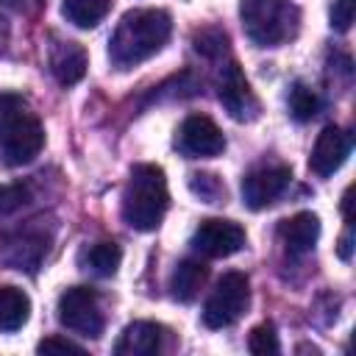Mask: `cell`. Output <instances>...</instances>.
Here are the masks:
<instances>
[{"mask_svg": "<svg viewBox=\"0 0 356 356\" xmlns=\"http://www.w3.org/2000/svg\"><path fill=\"white\" fill-rule=\"evenodd\" d=\"M348 153H350V136L337 125H325L314 139V147L309 156V170L320 178H328L345 164Z\"/></svg>", "mask_w": 356, "mask_h": 356, "instance_id": "cell-11", "label": "cell"}, {"mask_svg": "<svg viewBox=\"0 0 356 356\" xmlns=\"http://www.w3.org/2000/svg\"><path fill=\"white\" fill-rule=\"evenodd\" d=\"M175 145L186 159H211L225 150V136L206 114H189L178 128Z\"/></svg>", "mask_w": 356, "mask_h": 356, "instance_id": "cell-7", "label": "cell"}, {"mask_svg": "<svg viewBox=\"0 0 356 356\" xmlns=\"http://www.w3.org/2000/svg\"><path fill=\"white\" fill-rule=\"evenodd\" d=\"M8 39H11V25H8V19L0 14V56L6 53V47H8Z\"/></svg>", "mask_w": 356, "mask_h": 356, "instance_id": "cell-27", "label": "cell"}, {"mask_svg": "<svg viewBox=\"0 0 356 356\" xmlns=\"http://www.w3.org/2000/svg\"><path fill=\"white\" fill-rule=\"evenodd\" d=\"M31 317V298L17 286H0V331H19Z\"/></svg>", "mask_w": 356, "mask_h": 356, "instance_id": "cell-17", "label": "cell"}, {"mask_svg": "<svg viewBox=\"0 0 356 356\" xmlns=\"http://www.w3.org/2000/svg\"><path fill=\"white\" fill-rule=\"evenodd\" d=\"M248 298H250V284H248V275L245 273H225L217 286L211 289V295L206 298L203 303V323L209 328H225V325H234L245 306H248Z\"/></svg>", "mask_w": 356, "mask_h": 356, "instance_id": "cell-5", "label": "cell"}, {"mask_svg": "<svg viewBox=\"0 0 356 356\" xmlns=\"http://www.w3.org/2000/svg\"><path fill=\"white\" fill-rule=\"evenodd\" d=\"M50 72L61 86H72L86 75V50L78 42H58L50 50Z\"/></svg>", "mask_w": 356, "mask_h": 356, "instance_id": "cell-15", "label": "cell"}, {"mask_svg": "<svg viewBox=\"0 0 356 356\" xmlns=\"http://www.w3.org/2000/svg\"><path fill=\"white\" fill-rule=\"evenodd\" d=\"M206 278H209V267H206L203 261H197V259H184V261H178V267L172 270L170 289H172V295H175L181 303H189V300L197 298V292H200V286L206 284Z\"/></svg>", "mask_w": 356, "mask_h": 356, "instance_id": "cell-16", "label": "cell"}, {"mask_svg": "<svg viewBox=\"0 0 356 356\" xmlns=\"http://www.w3.org/2000/svg\"><path fill=\"white\" fill-rule=\"evenodd\" d=\"M39 353H83L81 345H75L72 339H64V337H44L39 345H36Z\"/></svg>", "mask_w": 356, "mask_h": 356, "instance_id": "cell-26", "label": "cell"}, {"mask_svg": "<svg viewBox=\"0 0 356 356\" xmlns=\"http://www.w3.org/2000/svg\"><path fill=\"white\" fill-rule=\"evenodd\" d=\"M161 339H164V328L159 323L136 320L125 325V331L120 334L114 345V353L117 356H156L161 350Z\"/></svg>", "mask_w": 356, "mask_h": 356, "instance_id": "cell-13", "label": "cell"}, {"mask_svg": "<svg viewBox=\"0 0 356 356\" xmlns=\"http://www.w3.org/2000/svg\"><path fill=\"white\" fill-rule=\"evenodd\" d=\"M245 36L256 47H278L300 28V8L289 0H239Z\"/></svg>", "mask_w": 356, "mask_h": 356, "instance_id": "cell-4", "label": "cell"}, {"mask_svg": "<svg viewBox=\"0 0 356 356\" xmlns=\"http://www.w3.org/2000/svg\"><path fill=\"white\" fill-rule=\"evenodd\" d=\"M289 167L278 164V167H259L253 172H248L242 178V200L248 209L259 211V209H267L270 203H275L284 189L289 186Z\"/></svg>", "mask_w": 356, "mask_h": 356, "instance_id": "cell-10", "label": "cell"}, {"mask_svg": "<svg viewBox=\"0 0 356 356\" xmlns=\"http://www.w3.org/2000/svg\"><path fill=\"white\" fill-rule=\"evenodd\" d=\"M44 250H47V239L39 234H31V231L8 234V236H3V245H0L3 261L14 270H25V273H36V267L44 259Z\"/></svg>", "mask_w": 356, "mask_h": 356, "instance_id": "cell-12", "label": "cell"}, {"mask_svg": "<svg viewBox=\"0 0 356 356\" xmlns=\"http://www.w3.org/2000/svg\"><path fill=\"white\" fill-rule=\"evenodd\" d=\"M353 22V0H334L331 6V28L334 31H348Z\"/></svg>", "mask_w": 356, "mask_h": 356, "instance_id": "cell-25", "label": "cell"}, {"mask_svg": "<svg viewBox=\"0 0 356 356\" xmlns=\"http://www.w3.org/2000/svg\"><path fill=\"white\" fill-rule=\"evenodd\" d=\"M170 206L164 170L156 164H136L122 192V217L136 231H153L161 225Z\"/></svg>", "mask_w": 356, "mask_h": 356, "instance_id": "cell-2", "label": "cell"}, {"mask_svg": "<svg viewBox=\"0 0 356 356\" xmlns=\"http://www.w3.org/2000/svg\"><path fill=\"white\" fill-rule=\"evenodd\" d=\"M320 111V97H317V92L314 89H309L306 83H292V89H289V114L298 120V122H306V120H312L314 114Z\"/></svg>", "mask_w": 356, "mask_h": 356, "instance_id": "cell-20", "label": "cell"}, {"mask_svg": "<svg viewBox=\"0 0 356 356\" xmlns=\"http://www.w3.org/2000/svg\"><path fill=\"white\" fill-rule=\"evenodd\" d=\"M339 256H342L345 261L350 259V231H348V234H345V236L339 239Z\"/></svg>", "mask_w": 356, "mask_h": 356, "instance_id": "cell-28", "label": "cell"}, {"mask_svg": "<svg viewBox=\"0 0 356 356\" xmlns=\"http://www.w3.org/2000/svg\"><path fill=\"white\" fill-rule=\"evenodd\" d=\"M192 245H195V250H200L209 259H225V256H234L236 250H242L245 228L234 220L211 217V220H203L197 225V231L192 236Z\"/></svg>", "mask_w": 356, "mask_h": 356, "instance_id": "cell-8", "label": "cell"}, {"mask_svg": "<svg viewBox=\"0 0 356 356\" xmlns=\"http://www.w3.org/2000/svg\"><path fill=\"white\" fill-rule=\"evenodd\" d=\"M172 33V19L164 8H134L111 33L108 58L114 67L128 70L156 56Z\"/></svg>", "mask_w": 356, "mask_h": 356, "instance_id": "cell-1", "label": "cell"}, {"mask_svg": "<svg viewBox=\"0 0 356 356\" xmlns=\"http://www.w3.org/2000/svg\"><path fill=\"white\" fill-rule=\"evenodd\" d=\"M217 97H220L222 108L239 122L253 120L259 111V100H256V95H253V89H250V83H248V78L236 61L222 67L220 83H217Z\"/></svg>", "mask_w": 356, "mask_h": 356, "instance_id": "cell-9", "label": "cell"}, {"mask_svg": "<svg viewBox=\"0 0 356 356\" xmlns=\"http://www.w3.org/2000/svg\"><path fill=\"white\" fill-rule=\"evenodd\" d=\"M111 8V0H64L61 14L75 28H95Z\"/></svg>", "mask_w": 356, "mask_h": 356, "instance_id": "cell-18", "label": "cell"}, {"mask_svg": "<svg viewBox=\"0 0 356 356\" xmlns=\"http://www.w3.org/2000/svg\"><path fill=\"white\" fill-rule=\"evenodd\" d=\"M31 197V189L25 184H0V214H14L22 209Z\"/></svg>", "mask_w": 356, "mask_h": 356, "instance_id": "cell-24", "label": "cell"}, {"mask_svg": "<svg viewBox=\"0 0 356 356\" xmlns=\"http://www.w3.org/2000/svg\"><path fill=\"white\" fill-rule=\"evenodd\" d=\"M278 236L289 253H295V256L309 253L320 236V220L312 211H298L295 217H289L278 225Z\"/></svg>", "mask_w": 356, "mask_h": 356, "instance_id": "cell-14", "label": "cell"}, {"mask_svg": "<svg viewBox=\"0 0 356 356\" xmlns=\"http://www.w3.org/2000/svg\"><path fill=\"white\" fill-rule=\"evenodd\" d=\"M225 44H228V36L220 28H203L200 33H195V50L209 56V58L220 56L225 50Z\"/></svg>", "mask_w": 356, "mask_h": 356, "instance_id": "cell-23", "label": "cell"}, {"mask_svg": "<svg viewBox=\"0 0 356 356\" xmlns=\"http://www.w3.org/2000/svg\"><path fill=\"white\" fill-rule=\"evenodd\" d=\"M58 320L67 331L81 337H100L103 334V312L100 298L92 286H70L58 298Z\"/></svg>", "mask_w": 356, "mask_h": 356, "instance_id": "cell-6", "label": "cell"}, {"mask_svg": "<svg viewBox=\"0 0 356 356\" xmlns=\"http://www.w3.org/2000/svg\"><path fill=\"white\" fill-rule=\"evenodd\" d=\"M189 189H192L195 195H200L203 200H209V203H217V200L225 195L222 181H220L217 175H211V172H195L192 181H189Z\"/></svg>", "mask_w": 356, "mask_h": 356, "instance_id": "cell-22", "label": "cell"}, {"mask_svg": "<svg viewBox=\"0 0 356 356\" xmlns=\"http://www.w3.org/2000/svg\"><path fill=\"white\" fill-rule=\"evenodd\" d=\"M120 261H122V248L117 242H97L86 250V264L92 267V273H97L103 278L114 275Z\"/></svg>", "mask_w": 356, "mask_h": 356, "instance_id": "cell-19", "label": "cell"}, {"mask_svg": "<svg viewBox=\"0 0 356 356\" xmlns=\"http://www.w3.org/2000/svg\"><path fill=\"white\" fill-rule=\"evenodd\" d=\"M44 147V128L17 95H0V159L8 167H22Z\"/></svg>", "mask_w": 356, "mask_h": 356, "instance_id": "cell-3", "label": "cell"}, {"mask_svg": "<svg viewBox=\"0 0 356 356\" xmlns=\"http://www.w3.org/2000/svg\"><path fill=\"white\" fill-rule=\"evenodd\" d=\"M248 348H250V353H256V356L278 353L281 345H278V334H275V328H273L270 323L256 325V328L250 331V337H248Z\"/></svg>", "mask_w": 356, "mask_h": 356, "instance_id": "cell-21", "label": "cell"}]
</instances>
